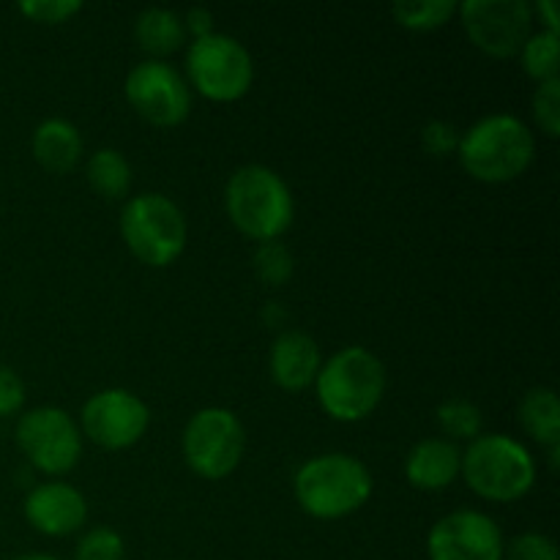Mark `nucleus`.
Instances as JSON below:
<instances>
[{
	"label": "nucleus",
	"mask_w": 560,
	"mask_h": 560,
	"mask_svg": "<svg viewBox=\"0 0 560 560\" xmlns=\"http://www.w3.org/2000/svg\"><path fill=\"white\" fill-rule=\"evenodd\" d=\"M459 162L481 184H509L534 162L536 142L514 115H487L459 137Z\"/></svg>",
	"instance_id": "obj_1"
},
{
	"label": "nucleus",
	"mask_w": 560,
	"mask_h": 560,
	"mask_svg": "<svg viewBox=\"0 0 560 560\" xmlns=\"http://www.w3.org/2000/svg\"><path fill=\"white\" fill-rule=\"evenodd\" d=\"M224 208L230 222L260 244L277 241L295 217L288 184L262 164H246L230 175L224 186Z\"/></svg>",
	"instance_id": "obj_2"
},
{
	"label": "nucleus",
	"mask_w": 560,
	"mask_h": 560,
	"mask_svg": "<svg viewBox=\"0 0 560 560\" xmlns=\"http://www.w3.org/2000/svg\"><path fill=\"white\" fill-rule=\"evenodd\" d=\"M317 402L334 421H361L386 394V366L366 348H345L320 366L315 377Z\"/></svg>",
	"instance_id": "obj_3"
},
{
	"label": "nucleus",
	"mask_w": 560,
	"mask_h": 560,
	"mask_svg": "<svg viewBox=\"0 0 560 560\" xmlns=\"http://www.w3.org/2000/svg\"><path fill=\"white\" fill-rule=\"evenodd\" d=\"M372 495V476L350 454H323L295 474V498L315 520H339L359 512Z\"/></svg>",
	"instance_id": "obj_4"
},
{
	"label": "nucleus",
	"mask_w": 560,
	"mask_h": 560,
	"mask_svg": "<svg viewBox=\"0 0 560 560\" xmlns=\"http://www.w3.org/2000/svg\"><path fill=\"white\" fill-rule=\"evenodd\" d=\"M459 474L485 501L512 503L528 495L536 465L528 448L509 435H479L465 448Z\"/></svg>",
	"instance_id": "obj_5"
},
{
	"label": "nucleus",
	"mask_w": 560,
	"mask_h": 560,
	"mask_svg": "<svg viewBox=\"0 0 560 560\" xmlns=\"http://www.w3.org/2000/svg\"><path fill=\"white\" fill-rule=\"evenodd\" d=\"M120 235L140 262L164 268L178 260L189 241L186 217L170 197L159 191L131 197L120 211Z\"/></svg>",
	"instance_id": "obj_6"
},
{
	"label": "nucleus",
	"mask_w": 560,
	"mask_h": 560,
	"mask_svg": "<svg viewBox=\"0 0 560 560\" xmlns=\"http://www.w3.org/2000/svg\"><path fill=\"white\" fill-rule=\"evenodd\" d=\"M186 71L197 91L211 102H238L255 80V63L241 42L224 33L195 38L186 52Z\"/></svg>",
	"instance_id": "obj_7"
},
{
	"label": "nucleus",
	"mask_w": 560,
	"mask_h": 560,
	"mask_svg": "<svg viewBox=\"0 0 560 560\" xmlns=\"http://www.w3.org/2000/svg\"><path fill=\"white\" fill-rule=\"evenodd\" d=\"M246 432L238 416L228 408H202L184 430V459L197 476L219 481L241 465Z\"/></svg>",
	"instance_id": "obj_8"
},
{
	"label": "nucleus",
	"mask_w": 560,
	"mask_h": 560,
	"mask_svg": "<svg viewBox=\"0 0 560 560\" xmlns=\"http://www.w3.org/2000/svg\"><path fill=\"white\" fill-rule=\"evenodd\" d=\"M457 11L474 47L490 58H514L530 38L534 5L525 0H465Z\"/></svg>",
	"instance_id": "obj_9"
},
{
	"label": "nucleus",
	"mask_w": 560,
	"mask_h": 560,
	"mask_svg": "<svg viewBox=\"0 0 560 560\" xmlns=\"http://www.w3.org/2000/svg\"><path fill=\"white\" fill-rule=\"evenodd\" d=\"M16 443L42 474H69L82 454L80 427L60 408H33L16 421Z\"/></svg>",
	"instance_id": "obj_10"
},
{
	"label": "nucleus",
	"mask_w": 560,
	"mask_h": 560,
	"mask_svg": "<svg viewBox=\"0 0 560 560\" xmlns=\"http://www.w3.org/2000/svg\"><path fill=\"white\" fill-rule=\"evenodd\" d=\"M126 98L142 120L159 129L180 126L191 113V93L184 77L164 60L137 63L126 77Z\"/></svg>",
	"instance_id": "obj_11"
},
{
	"label": "nucleus",
	"mask_w": 560,
	"mask_h": 560,
	"mask_svg": "<svg viewBox=\"0 0 560 560\" xmlns=\"http://www.w3.org/2000/svg\"><path fill=\"white\" fill-rule=\"evenodd\" d=\"M148 424H151L148 405L126 388L93 394L82 408V432L107 452L135 446L145 435Z\"/></svg>",
	"instance_id": "obj_12"
},
{
	"label": "nucleus",
	"mask_w": 560,
	"mask_h": 560,
	"mask_svg": "<svg viewBox=\"0 0 560 560\" xmlns=\"http://www.w3.org/2000/svg\"><path fill=\"white\" fill-rule=\"evenodd\" d=\"M503 536L481 512H452L438 520L427 539L430 560H503Z\"/></svg>",
	"instance_id": "obj_13"
},
{
	"label": "nucleus",
	"mask_w": 560,
	"mask_h": 560,
	"mask_svg": "<svg viewBox=\"0 0 560 560\" xmlns=\"http://www.w3.org/2000/svg\"><path fill=\"white\" fill-rule=\"evenodd\" d=\"M88 503L77 487L47 481L25 498V520L44 536H69L85 525Z\"/></svg>",
	"instance_id": "obj_14"
},
{
	"label": "nucleus",
	"mask_w": 560,
	"mask_h": 560,
	"mask_svg": "<svg viewBox=\"0 0 560 560\" xmlns=\"http://www.w3.org/2000/svg\"><path fill=\"white\" fill-rule=\"evenodd\" d=\"M320 366V348L310 334L284 331L271 345L268 370H271L273 383L284 392H304L315 383Z\"/></svg>",
	"instance_id": "obj_15"
},
{
	"label": "nucleus",
	"mask_w": 560,
	"mask_h": 560,
	"mask_svg": "<svg viewBox=\"0 0 560 560\" xmlns=\"http://www.w3.org/2000/svg\"><path fill=\"white\" fill-rule=\"evenodd\" d=\"M463 465V452L457 443L443 441V438H427L416 443L413 452L405 459V476L416 490L435 492L452 485Z\"/></svg>",
	"instance_id": "obj_16"
},
{
	"label": "nucleus",
	"mask_w": 560,
	"mask_h": 560,
	"mask_svg": "<svg viewBox=\"0 0 560 560\" xmlns=\"http://www.w3.org/2000/svg\"><path fill=\"white\" fill-rule=\"evenodd\" d=\"M33 156L49 173H69L82 156V137L74 124L49 118L33 131Z\"/></svg>",
	"instance_id": "obj_17"
},
{
	"label": "nucleus",
	"mask_w": 560,
	"mask_h": 560,
	"mask_svg": "<svg viewBox=\"0 0 560 560\" xmlns=\"http://www.w3.org/2000/svg\"><path fill=\"white\" fill-rule=\"evenodd\" d=\"M135 38L142 52L153 55V58L173 55L186 38L184 20L170 9H145L137 14Z\"/></svg>",
	"instance_id": "obj_18"
},
{
	"label": "nucleus",
	"mask_w": 560,
	"mask_h": 560,
	"mask_svg": "<svg viewBox=\"0 0 560 560\" xmlns=\"http://www.w3.org/2000/svg\"><path fill=\"white\" fill-rule=\"evenodd\" d=\"M520 421L536 443L560 446V402L552 388H530L520 402Z\"/></svg>",
	"instance_id": "obj_19"
},
{
	"label": "nucleus",
	"mask_w": 560,
	"mask_h": 560,
	"mask_svg": "<svg viewBox=\"0 0 560 560\" xmlns=\"http://www.w3.org/2000/svg\"><path fill=\"white\" fill-rule=\"evenodd\" d=\"M88 184L96 195L107 197V200H118L126 197L131 186V167L124 159V153L115 151V148H102L91 156L88 162Z\"/></svg>",
	"instance_id": "obj_20"
},
{
	"label": "nucleus",
	"mask_w": 560,
	"mask_h": 560,
	"mask_svg": "<svg viewBox=\"0 0 560 560\" xmlns=\"http://www.w3.org/2000/svg\"><path fill=\"white\" fill-rule=\"evenodd\" d=\"M558 49H560V38L558 33L541 31L534 33L528 42L523 44L520 55H523V69L530 80L550 82L558 80Z\"/></svg>",
	"instance_id": "obj_21"
},
{
	"label": "nucleus",
	"mask_w": 560,
	"mask_h": 560,
	"mask_svg": "<svg viewBox=\"0 0 560 560\" xmlns=\"http://www.w3.org/2000/svg\"><path fill=\"white\" fill-rule=\"evenodd\" d=\"M457 14L452 0H419V3H394V20L408 31H438Z\"/></svg>",
	"instance_id": "obj_22"
},
{
	"label": "nucleus",
	"mask_w": 560,
	"mask_h": 560,
	"mask_svg": "<svg viewBox=\"0 0 560 560\" xmlns=\"http://www.w3.org/2000/svg\"><path fill=\"white\" fill-rule=\"evenodd\" d=\"M438 424L443 435L454 441H476L481 435V410L468 399H448L438 408Z\"/></svg>",
	"instance_id": "obj_23"
},
{
	"label": "nucleus",
	"mask_w": 560,
	"mask_h": 560,
	"mask_svg": "<svg viewBox=\"0 0 560 560\" xmlns=\"http://www.w3.org/2000/svg\"><path fill=\"white\" fill-rule=\"evenodd\" d=\"M255 271L271 288L288 282L293 277V257H290L288 246H282L279 241H266V244L257 246Z\"/></svg>",
	"instance_id": "obj_24"
},
{
	"label": "nucleus",
	"mask_w": 560,
	"mask_h": 560,
	"mask_svg": "<svg viewBox=\"0 0 560 560\" xmlns=\"http://www.w3.org/2000/svg\"><path fill=\"white\" fill-rule=\"evenodd\" d=\"M124 536L113 528H93L77 545V560H124Z\"/></svg>",
	"instance_id": "obj_25"
},
{
	"label": "nucleus",
	"mask_w": 560,
	"mask_h": 560,
	"mask_svg": "<svg viewBox=\"0 0 560 560\" xmlns=\"http://www.w3.org/2000/svg\"><path fill=\"white\" fill-rule=\"evenodd\" d=\"M534 118L547 137L560 135V77L541 82L534 93Z\"/></svg>",
	"instance_id": "obj_26"
},
{
	"label": "nucleus",
	"mask_w": 560,
	"mask_h": 560,
	"mask_svg": "<svg viewBox=\"0 0 560 560\" xmlns=\"http://www.w3.org/2000/svg\"><path fill=\"white\" fill-rule=\"evenodd\" d=\"M506 560H558V547L545 534H523L503 547Z\"/></svg>",
	"instance_id": "obj_27"
},
{
	"label": "nucleus",
	"mask_w": 560,
	"mask_h": 560,
	"mask_svg": "<svg viewBox=\"0 0 560 560\" xmlns=\"http://www.w3.org/2000/svg\"><path fill=\"white\" fill-rule=\"evenodd\" d=\"M20 11L27 20L42 22V25H60L77 11H82V3H77V0H25V3H20Z\"/></svg>",
	"instance_id": "obj_28"
},
{
	"label": "nucleus",
	"mask_w": 560,
	"mask_h": 560,
	"mask_svg": "<svg viewBox=\"0 0 560 560\" xmlns=\"http://www.w3.org/2000/svg\"><path fill=\"white\" fill-rule=\"evenodd\" d=\"M421 145H424L427 153L432 156H448L454 148L459 145L457 129L446 120H430V124L421 129Z\"/></svg>",
	"instance_id": "obj_29"
},
{
	"label": "nucleus",
	"mask_w": 560,
	"mask_h": 560,
	"mask_svg": "<svg viewBox=\"0 0 560 560\" xmlns=\"http://www.w3.org/2000/svg\"><path fill=\"white\" fill-rule=\"evenodd\" d=\"M25 405V383L11 366L0 364V419L20 413Z\"/></svg>",
	"instance_id": "obj_30"
},
{
	"label": "nucleus",
	"mask_w": 560,
	"mask_h": 560,
	"mask_svg": "<svg viewBox=\"0 0 560 560\" xmlns=\"http://www.w3.org/2000/svg\"><path fill=\"white\" fill-rule=\"evenodd\" d=\"M180 20H184V31H189L195 38L211 36L213 33V14L208 9H202V5L189 9L186 16H180Z\"/></svg>",
	"instance_id": "obj_31"
},
{
	"label": "nucleus",
	"mask_w": 560,
	"mask_h": 560,
	"mask_svg": "<svg viewBox=\"0 0 560 560\" xmlns=\"http://www.w3.org/2000/svg\"><path fill=\"white\" fill-rule=\"evenodd\" d=\"M536 14L545 20L547 31H550V33L560 31V22H558L560 16H558V9H556V3H552V0H539V3H536Z\"/></svg>",
	"instance_id": "obj_32"
},
{
	"label": "nucleus",
	"mask_w": 560,
	"mask_h": 560,
	"mask_svg": "<svg viewBox=\"0 0 560 560\" xmlns=\"http://www.w3.org/2000/svg\"><path fill=\"white\" fill-rule=\"evenodd\" d=\"M16 560H60V558H55V556H22Z\"/></svg>",
	"instance_id": "obj_33"
}]
</instances>
